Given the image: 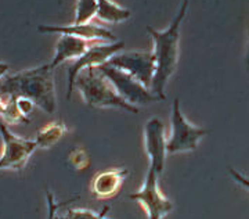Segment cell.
Listing matches in <instances>:
<instances>
[{"mask_svg":"<svg viewBox=\"0 0 249 219\" xmlns=\"http://www.w3.org/2000/svg\"><path fill=\"white\" fill-rule=\"evenodd\" d=\"M107 64L118 70L124 71L130 77L137 79L147 89L151 86L152 78L155 74V57L152 53L144 50L118 53Z\"/></svg>","mask_w":249,"mask_h":219,"instance_id":"cell-9","label":"cell"},{"mask_svg":"<svg viewBox=\"0 0 249 219\" xmlns=\"http://www.w3.org/2000/svg\"><path fill=\"white\" fill-rule=\"evenodd\" d=\"M94 17H97V0H78L73 24H88Z\"/></svg>","mask_w":249,"mask_h":219,"instance_id":"cell-16","label":"cell"},{"mask_svg":"<svg viewBox=\"0 0 249 219\" xmlns=\"http://www.w3.org/2000/svg\"><path fill=\"white\" fill-rule=\"evenodd\" d=\"M4 111H6V100H3L0 96V117H3Z\"/></svg>","mask_w":249,"mask_h":219,"instance_id":"cell-24","label":"cell"},{"mask_svg":"<svg viewBox=\"0 0 249 219\" xmlns=\"http://www.w3.org/2000/svg\"><path fill=\"white\" fill-rule=\"evenodd\" d=\"M130 16V10L119 6L114 0H97V18L103 22L119 24Z\"/></svg>","mask_w":249,"mask_h":219,"instance_id":"cell-14","label":"cell"},{"mask_svg":"<svg viewBox=\"0 0 249 219\" xmlns=\"http://www.w3.org/2000/svg\"><path fill=\"white\" fill-rule=\"evenodd\" d=\"M75 86L79 90L83 101L91 108L116 107L132 114L139 113V107L129 104L116 93L114 86L98 68H86L80 72L75 80Z\"/></svg>","mask_w":249,"mask_h":219,"instance_id":"cell-3","label":"cell"},{"mask_svg":"<svg viewBox=\"0 0 249 219\" xmlns=\"http://www.w3.org/2000/svg\"><path fill=\"white\" fill-rule=\"evenodd\" d=\"M144 149L150 158V164L162 174L168 153H166L165 126L163 122L157 117H152L144 125Z\"/></svg>","mask_w":249,"mask_h":219,"instance_id":"cell-10","label":"cell"},{"mask_svg":"<svg viewBox=\"0 0 249 219\" xmlns=\"http://www.w3.org/2000/svg\"><path fill=\"white\" fill-rule=\"evenodd\" d=\"M0 136L3 140L0 171H22L37 149L36 141L14 135L4 122H0Z\"/></svg>","mask_w":249,"mask_h":219,"instance_id":"cell-6","label":"cell"},{"mask_svg":"<svg viewBox=\"0 0 249 219\" xmlns=\"http://www.w3.org/2000/svg\"><path fill=\"white\" fill-rule=\"evenodd\" d=\"M208 133V129L196 126L187 119L180 108V99H175L170 118V133L166 138L168 156L194 151L198 147L199 140Z\"/></svg>","mask_w":249,"mask_h":219,"instance_id":"cell-4","label":"cell"},{"mask_svg":"<svg viewBox=\"0 0 249 219\" xmlns=\"http://www.w3.org/2000/svg\"><path fill=\"white\" fill-rule=\"evenodd\" d=\"M9 70H10V65L7 64V62L0 61V79L4 78V77L7 75Z\"/></svg>","mask_w":249,"mask_h":219,"instance_id":"cell-23","label":"cell"},{"mask_svg":"<svg viewBox=\"0 0 249 219\" xmlns=\"http://www.w3.org/2000/svg\"><path fill=\"white\" fill-rule=\"evenodd\" d=\"M188 0L180 3L176 16L172 24L163 31H158L152 26H147V32L150 34L154 42V57H155V74L150 86L152 95L160 100H165V89L170 77L178 68V53H180V28L187 16Z\"/></svg>","mask_w":249,"mask_h":219,"instance_id":"cell-1","label":"cell"},{"mask_svg":"<svg viewBox=\"0 0 249 219\" xmlns=\"http://www.w3.org/2000/svg\"><path fill=\"white\" fill-rule=\"evenodd\" d=\"M37 31L42 34H60V35H71L79 38L83 40H91V42H115V35L106 28V26L97 25V24H72V25H39Z\"/></svg>","mask_w":249,"mask_h":219,"instance_id":"cell-11","label":"cell"},{"mask_svg":"<svg viewBox=\"0 0 249 219\" xmlns=\"http://www.w3.org/2000/svg\"><path fill=\"white\" fill-rule=\"evenodd\" d=\"M17 104L18 108H19V111L25 115V117H28V118H29V114H32V111H34V108H35V103L31 101L29 99H24V97H18Z\"/></svg>","mask_w":249,"mask_h":219,"instance_id":"cell-20","label":"cell"},{"mask_svg":"<svg viewBox=\"0 0 249 219\" xmlns=\"http://www.w3.org/2000/svg\"><path fill=\"white\" fill-rule=\"evenodd\" d=\"M109 212V207H104L101 212H96V211L89 210V208H73L70 210L64 217H57L54 219H103L107 217Z\"/></svg>","mask_w":249,"mask_h":219,"instance_id":"cell-18","label":"cell"},{"mask_svg":"<svg viewBox=\"0 0 249 219\" xmlns=\"http://www.w3.org/2000/svg\"><path fill=\"white\" fill-rule=\"evenodd\" d=\"M245 62H247V67L249 70V40H248V46H247V54H245Z\"/></svg>","mask_w":249,"mask_h":219,"instance_id":"cell-25","label":"cell"},{"mask_svg":"<svg viewBox=\"0 0 249 219\" xmlns=\"http://www.w3.org/2000/svg\"><path fill=\"white\" fill-rule=\"evenodd\" d=\"M0 96L24 97L34 101L47 114H53L57 108L54 70L50 64L19 71L0 79Z\"/></svg>","mask_w":249,"mask_h":219,"instance_id":"cell-2","label":"cell"},{"mask_svg":"<svg viewBox=\"0 0 249 219\" xmlns=\"http://www.w3.org/2000/svg\"><path fill=\"white\" fill-rule=\"evenodd\" d=\"M124 42H109V43H94L88 47V50L78 60L68 67V82H67V99L70 100L75 88V80L80 72L86 68H97L107 64L115 54L124 49Z\"/></svg>","mask_w":249,"mask_h":219,"instance_id":"cell-8","label":"cell"},{"mask_svg":"<svg viewBox=\"0 0 249 219\" xmlns=\"http://www.w3.org/2000/svg\"><path fill=\"white\" fill-rule=\"evenodd\" d=\"M70 162H71L72 167L75 168V169H79V171L86 169V168L89 167V156L86 154L85 150L76 147V149H73L70 153Z\"/></svg>","mask_w":249,"mask_h":219,"instance_id":"cell-19","label":"cell"},{"mask_svg":"<svg viewBox=\"0 0 249 219\" xmlns=\"http://www.w3.org/2000/svg\"><path fill=\"white\" fill-rule=\"evenodd\" d=\"M68 132L67 125L62 121H53L37 131L35 141L37 149H50Z\"/></svg>","mask_w":249,"mask_h":219,"instance_id":"cell-15","label":"cell"},{"mask_svg":"<svg viewBox=\"0 0 249 219\" xmlns=\"http://www.w3.org/2000/svg\"><path fill=\"white\" fill-rule=\"evenodd\" d=\"M103 219H107V218H106V217H104V218H103Z\"/></svg>","mask_w":249,"mask_h":219,"instance_id":"cell-26","label":"cell"},{"mask_svg":"<svg viewBox=\"0 0 249 219\" xmlns=\"http://www.w3.org/2000/svg\"><path fill=\"white\" fill-rule=\"evenodd\" d=\"M129 171L126 168H109L94 176L90 184V192L98 200L112 199L119 193L121 186L126 180Z\"/></svg>","mask_w":249,"mask_h":219,"instance_id":"cell-12","label":"cell"},{"mask_svg":"<svg viewBox=\"0 0 249 219\" xmlns=\"http://www.w3.org/2000/svg\"><path fill=\"white\" fill-rule=\"evenodd\" d=\"M46 199H47V210H49V214H47V219H54L55 215H57V210L60 207V204H57L55 200H54V194L47 190L46 192Z\"/></svg>","mask_w":249,"mask_h":219,"instance_id":"cell-21","label":"cell"},{"mask_svg":"<svg viewBox=\"0 0 249 219\" xmlns=\"http://www.w3.org/2000/svg\"><path fill=\"white\" fill-rule=\"evenodd\" d=\"M89 43L88 40H83L79 38H75L71 35H60L57 44H55V52L50 67L55 70L62 62L68 60H78L83 53L88 50Z\"/></svg>","mask_w":249,"mask_h":219,"instance_id":"cell-13","label":"cell"},{"mask_svg":"<svg viewBox=\"0 0 249 219\" xmlns=\"http://www.w3.org/2000/svg\"><path fill=\"white\" fill-rule=\"evenodd\" d=\"M160 172L150 164L145 180L137 193L129 194V199L140 202L148 219H163L173 210V204L160 189Z\"/></svg>","mask_w":249,"mask_h":219,"instance_id":"cell-5","label":"cell"},{"mask_svg":"<svg viewBox=\"0 0 249 219\" xmlns=\"http://www.w3.org/2000/svg\"><path fill=\"white\" fill-rule=\"evenodd\" d=\"M1 118H3L4 123H7V125H18V123L29 122V118L19 111L17 99H14V97L6 99V111H4Z\"/></svg>","mask_w":249,"mask_h":219,"instance_id":"cell-17","label":"cell"},{"mask_svg":"<svg viewBox=\"0 0 249 219\" xmlns=\"http://www.w3.org/2000/svg\"><path fill=\"white\" fill-rule=\"evenodd\" d=\"M229 172H230V175H231L232 179H234L237 183L240 184L241 187H244L245 190H248L249 192V179L247 178V176H244L242 174H240L238 171L232 169V168H230V169H229Z\"/></svg>","mask_w":249,"mask_h":219,"instance_id":"cell-22","label":"cell"},{"mask_svg":"<svg viewBox=\"0 0 249 219\" xmlns=\"http://www.w3.org/2000/svg\"><path fill=\"white\" fill-rule=\"evenodd\" d=\"M97 68L111 82L116 93L124 100H126L129 104L139 107L140 104H148V103H154L160 100L155 95H152L150 89L142 86L137 79L130 77L124 71L118 70L109 64H103Z\"/></svg>","mask_w":249,"mask_h":219,"instance_id":"cell-7","label":"cell"}]
</instances>
